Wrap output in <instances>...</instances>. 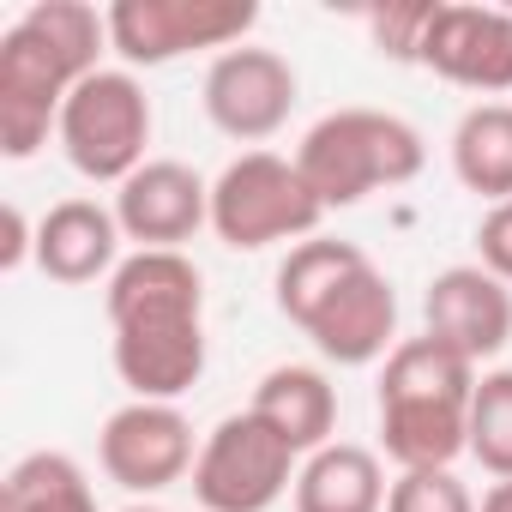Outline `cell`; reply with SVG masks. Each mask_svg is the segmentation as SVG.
Masks as SVG:
<instances>
[{
    "label": "cell",
    "instance_id": "6da1fadb",
    "mask_svg": "<svg viewBox=\"0 0 512 512\" xmlns=\"http://www.w3.org/2000/svg\"><path fill=\"white\" fill-rule=\"evenodd\" d=\"M115 374L133 398L175 404L205 374V284L187 253H133L109 278Z\"/></svg>",
    "mask_w": 512,
    "mask_h": 512
},
{
    "label": "cell",
    "instance_id": "7a4b0ae2",
    "mask_svg": "<svg viewBox=\"0 0 512 512\" xmlns=\"http://www.w3.org/2000/svg\"><path fill=\"white\" fill-rule=\"evenodd\" d=\"M103 49L109 13L85 7V0H37L19 25H7L0 37V151L13 163L49 145V127H61L67 97L91 73H103Z\"/></svg>",
    "mask_w": 512,
    "mask_h": 512
},
{
    "label": "cell",
    "instance_id": "3957f363",
    "mask_svg": "<svg viewBox=\"0 0 512 512\" xmlns=\"http://www.w3.org/2000/svg\"><path fill=\"white\" fill-rule=\"evenodd\" d=\"M278 308L338 368H368L398 350V296L356 241H296L278 266Z\"/></svg>",
    "mask_w": 512,
    "mask_h": 512
},
{
    "label": "cell",
    "instance_id": "277c9868",
    "mask_svg": "<svg viewBox=\"0 0 512 512\" xmlns=\"http://www.w3.org/2000/svg\"><path fill=\"white\" fill-rule=\"evenodd\" d=\"M476 362L440 338H404L380 374V446L398 470H452L470 452Z\"/></svg>",
    "mask_w": 512,
    "mask_h": 512
},
{
    "label": "cell",
    "instance_id": "5b68a950",
    "mask_svg": "<svg viewBox=\"0 0 512 512\" xmlns=\"http://www.w3.org/2000/svg\"><path fill=\"white\" fill-rule=\"evenodd\" d=\"M422 163H428L422 133L386 109H338V115L314 121L296 145V169L308 175V187L326 211L362 205L380 187H404L422 175Z\"/></svg>",
    "mask_w": 512,
    "mask_h": 512
},
{
    "label": "cell",
    "instance_id": "8992f818",
    "mask_svg": "<svg viewBox=\"0 0 512 512\" xmlns=\"http://www.w3.org/2000/svg\"><path fill=\"white\" fill-rule=\"evenodd\" d=\"M326 205L314 199L296 157L278 151H241L211 181V229L235 253H260L272 241H308L320 229Z\"/></svg>",
    "mask_w": 512,
    "mask_h": 512
},
{
    "label": "cell",
    "instance_id": "52a82bcc",
    "mask_svg": "<svg viewBox=\"0 0 512 512\" xmlns=\"http://www.w3.org/2000/svg\"><path fill=\"white\" fill-rule=\"evenodd\" d=\"M55 139H61L67 163L85 181H115L121 187L127 175H139L151 163L145 157V145H151V97H145V85L133 73H115V67L91 73L67 97Z\"/></svg>",
    "mask_w": 512,
    "mask_h": 512
},
{
    "label": "cell",
    "instance_id": "ba28073f",
    "mask_svg": "<svg viewBox=\"0 0 512 512\" xmlns=\"http://www.w3.org/2000/svg\"><path fill=\"white\" fill-rule=\"evenodd\" d=\"M302 458L278 428H266L253 410L223 416L193 464V500L205 512H272L296 488Z\"/></svg>",
    "mask_w": 512,
    "mask_h": 512
},
{
    "label": "cell",
    "instance_id": "9c48e42d",
    "mask_svg": "<svg viewBox=\"0 0 512 512\" xmlns=\"http://www.w3.org/2000/svg\"><path fill=\"white\" fill-rule=\"evenodd\" d=\"M260 7L253 0H115L109 49L127 67H169L193 49H241Z\"/></svg>",
    "mask_w": 512,
    "mask_h": 512
},
{
    "label": "cell",
    "instance_id": "30bf717a",
    "mask_svg": "<svg viewBox=\"0 0 512 512\" xmlns=\"http://www.w3.org/2000/svg\"><path fill=\"white\" fill-rule=\"evenodd\" d=\"M296 67L278 55V49H223L211 67H205V115L223 139H241V145H260L272 139L290 109H296Z\"/></svg>",
    "mask_w": 512,
    "mask_h": 512
},
{
    "label": "cell",
    "instance_id": "8fae6325",
    "mask_svg": "<svg viewBox=\"0 0 512 512\" xmlns=\"http://www.w3.org/2000/svg\"><path fill=\"white\" fill-rule=\"evenodd\" d=\"M97 458L109 470V482H121L127 494H163L175 488L199 452H193V422L175 410V404H151V398H133L121 404L103 434H97Z\"/></svg>",
    "mask_w": 512,
    "mask_h": 512
},
{
    "label": "cell",
    "instance_id": "7c38bea8",
    "mask_svg": "<svg viewBox=\"0 0 512 512\" xmlns=\"http://www.w3.org/2000/svg\"><path fill=\"white\" fill-rule=\"evenodd\" d=\"M422 67L458 91H476V97L512 91V13L440 0L434 25L422 37Z\"/></svg>",
    "mask_w": 512,
    "mask_h": 512
},
{
    "label": "cell",
    "instance_id": "4fadbf2b",
    "mask_svg": "<svg viewBox=\"0 0 512 512\" xmlns=\"http://www.w3.org/2000/svg\"><path fill=\"white\" fill-rule=\"evenodd\" d=\"M115 223L127 241H139V253H181V241H193V229L211 223V187L187 163L151 157L139 175L121 181Z\"/></svg>",
    "mask_w": 512,
    "mask_h": 512
},
{
    "label": "cell",
    "instance_id": "5bb4252c",
    "mask_svg": "<svg viewBox=\"0 0 512 512\" xmlns=\"http://www.w3.org/2000/svg\"><path fill=\"white\" fill-rule=\"evenodd\" d=\"M422 320H428V338L452 344L482 368L512 344V284H500L482 266H446L422 296Z\"/></svg>",
    "mask_w": 512,
    "mask_h": 512
},
{
    "label": "cell",
    "instance_id": "9a60e30c",
    "mask_svg": "<svg viewBox=\"0 0 512 512\" xmlns=\"http://www.w3.org/2000/svg\"><path fill=\"white\" fill-rule=\"evenodd\" d=\"M115 253H121V223L97 199H61L37 223V266L55 284H73L79 290V284L115 278V266H121Z\"/></svg>",
    "mask_w": 512,
    "mask_h": 512
},
{
    "label": "cell",
    "instance_id": "2e32d148",
    "mask_svg": "<svg viewBox=\"0 0 512 512\" xmlns=\"http://www.w3.org/2000/svg\"><path fill=\"white\" fill-rule=\"evenodd\" d=\"M253 416H260L266 428H278L290 440L296 458H314L320 446H332V428H338V392L320 368L308 362H284L272 368L260 386H253Z\"/></svg>",
    "mask_w": 512,
    "mask_h": 512
},
{
    "label": "cell",
    "instance_id": "e0dca14e",
    "mask_svg": "<svg viewBox=\"0 0 512 512\" xmlns=\"http://www.w3.org/2000/svg\"><path fill=\"white\" fill-rule=\"evenodd\" d=\"M296 512H386V470L368 446L332 440L296 470Z\"/></svg>",
    "mask_w": 512,
    "mask_h": 512
},
{
    "label": "cell",
    "instance_id": "ac0fdd59",
    "mask_svg": "<svg viewBox=\"0 0 512 512\" xmlns=\"http://www.w3.org/2000/svg\"><path fill=\"white\" fill-rule=\"evenodd\" d=\"M452 175L494 205L512 199V103L464 109V121L452 127Z\"/></svg>",
    "mask_w": 512,
    "mask_h": 512
},
{
    "label": "cell",
    "instance_id": "d6986e66",
    "mask_svg": "<svg viewBox=\"0 0 512 512\" xmlns=\"http://www.w3.org/2000/svg\"><path fill=\"white\" fill-rule=\"evenodd\" d=\"M0 512H97L91 476L67 452H31L7 470L0 488Z\"/></svg>",
    "mask_w": 512,
    "mask_h": 512
},
{
    "label": "cell",
    "instance_id": "ffe728a7",
    "mask_svg": "<svg viewBox=\"0 0 512 512\" xmlns=\"http://www.w3.org/2000/svg\"><path fill=\"white\" fill-rule=\"evenodd\" d=\"M470 458L494 482H512V368H494V374L476 380V398H470Z\"/></svg>",
    "mask_w": 512,
    "mask_h": 512
},
{
    "label": "cell",
    "instance_id": "44dd1931",
    "mask_svg": "<svg viewBox=\"0 0 512 512\" xmlns=\"http://www.w3.org/2000/svg\"><path fill=\"white\" fill-rule=\"evenodd\" d=\"M386 512H476V494L452 470H398Z\"/></svg>",
    "mask_w": 512,
    "mask_h": 512
},
{
    "label": "cell",
    "instance_id": "7402d4cb",
    "mask_svg": "<svg viewBox=\"0 0 512 512\" xmlns=\"http://www.w3.org/2000/svg\"><path fill=\"white\" fill-rule=\"evenodd\" d=\"M434 7H440V0H404V7L368 13L374 49L392 55V61H422V37H428V25H434Z\"/></svg>",
    "mask_w": 512,
    "mask_h": 512
},
{
    "label": "cell",
    "instance_id": "603a6c76",
    "mask_svg": "<svg viewBox=\"0 0 512 512\" xmlns=\"http://www.w3.org/2000/svg\"><path fill=\"white\" fill-rule=\"evenodd\" d=\"M476 253H482V272H494L500 284H512V199L488 205V217L476 223Z\"/></svg>",
    "mask_w": 512,
    "mask_h": 512
},
{
    "label": "cell",
    "instance_id": "cb8c5ba5",
    "mask_svg": "<svg viewBox=\"0 0 512 512\" xmlns=\"http://www.w3.org/2000/svg\"><path fill=\"white\" fill-rule=\"evenodd\" d=\"M25 260H37V229L25 223L19 205L0 211V272H19Z\"/></svg>",
    "mask_w": 512,
    "mask_h": 512
},
{
    "label": "cell",
    "instance_id": "d4e9b609",
    "mask_svg": "<svg viewBox=\"0 0 512 512\" xmlns=\"http://www.w3.org/2000/svg\"><path fill=\"white\" fill-rule=\"evenodd\" d=\"M476 512H512V482H494L488 494H482V506Z\"/></svg>",
    "mask_w": 512,
    "mask_h": 512
},
{
    "label": "cell",
    "instance_id": "484cf974",
    "mask_svg": "<svg viewBox=\"0 0 512 512\" xmlns=\"http://www.w3.org/2000/svg\"><path fill=\"white\" fill-rule=\"evenodd\" d=\"M127 512H163V506H127Z\"/></svg>",
    "mask_w": 512,
    "mask_h": 512
}]
</instances>
